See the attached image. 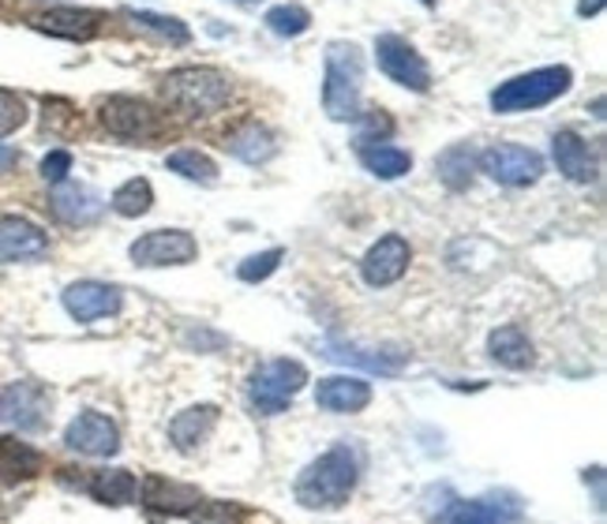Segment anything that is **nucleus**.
I'll list each match as a JSON object with an SVG mask.
<instances>
[{
    "instance_id": "obj_35",
    "label": "nucleus",
    "mask_w": 607,
    "mask_h": 524,
    "mask_svg": "<svg viewBox=\"0 0 607 524\" xmlns=\"http://www.w3.org/2000/svg\"><path fill=\"white\" fill-rule=\"evenodd\" d=\"M446 524H502V517L495 513V505H488V502H462L451 513V521H446Z\"/></svg>"
},
{
    "instance_id": "obj_16",
    "label": "nucleus",
    "mask_w": 607,
    "mask_h": 524,
    "mask_svg": "<svg viewBox=\"0 0 607 524\" xmlns=\"http://www.w3.org/2000/svg\"><path fill=\"white\" fill-rule=\"evenodd\" d=\"M53 214H57L61 221L68 225H90L101 218V210H106V199L95 192L90 184H61L57 192H53Z\"/></svg>"
},
{
    "instance_id": "obj_30",
    "label": "nucleus",
    "mask_w": 607,
    "mask_h": 524,
    "mask_svg": "<svg viewBox=\"0 0 607 524\" xmlns=\"http://www.w3.org/2000/svg\"><path fill=\"white\" fill-rule=\"evenodd\" d=\"M267 26L278 37H301L307 26H312V15H307V8L301 4H278L267 12Z\"/></svg>"
},
{
    "instance_id": "obj_11",
    "label": "nucleus",
    "mask_w": 607,
    "mask_h": 524,
    "mask_svg": "<svg viewBox=\"0 0 607 524\" xmlns=\"http://www.w3.org/2000/svg\"><path fill=\"white\" fill-rule=\"evenodd\" d=\"M409 259H413L409 240L398 237V232H390V237H382L368 248V255L360 259V274L371 288H387L409 270Z\"/></svg>"
},
{
    "instance_id": "obj_5",
    "label": "nucleus",
    "mask_w": 607,
    "mask_h": 524,
    "mask_svg": "<svg viewBox=\"0 0 607 524\" xmlns=\"http://www.w3.org/2000/svg\"><path fill=\"white\" fill-rule=\"evenodd\" d=\"M307 371L301 360H270L263 368L251 371L248 379V397L263 416H278L289 408V401L304 390Z\"/></svg>"
},
{
    "instance_id": "obj_39",
    "label": "nucleus",
    "mask_w": 607,
    "mask_h": 524,
    "mask_svg": "<svg viewBox=\"0 0 607 524\" xmlns=\"http://www.w3.org/2000/svg\"><path fill=\"white\" fill-rule=\"evenodd\" d=\"M237 4H256V0H237Z\"/></svg>"
},
{
    "instance_id": "obj_12",
    "label": "nucleus",
    "mask_w": 607,
    "mask_h": 524,
    "mask_svg": "<svg viewBox=\"0 0 607 524\" xmlns=\"http://www.w3.org/2000/svg\"><path fill=\"white\" fill-rule=\"evenodd\" d=\"M64 312L76 323H98L120 312V288L106 281H72L64 288Z\"/></svg>"
},
{
    "instance_id": "obj_2",
    "label": "nucleus",
    "mask_w": 607,
    "mask_h": 524,
    "mask_svg": "<svg viewBox=\"0 0 607 524\" xmlns=\"http://www.w3.org/2000/svg\"><path fill=\"white\" fill-rule=\"evenodd\" d=\"M364 94V56L353 42H330L323 61V109L330 120H357Z\"/></svg>"
},
{
    "instance_id": "obj_36",
    "label": "nucleus",
    "mask_w": 607,
    "mask_h": 524,
    "mask_svg": "<svg viewBox=\"0 0 607 524\" xmlns=\"http://www.w3.org/2000/svg\"><path fill=\"white\" fill-rule=\"evenodd\" d=\"M72 173V154L68 150H50V154L42 157V181L50 184H64Z\"/></svg>"
},
{
    "instance_id": "obj_24",
    "label": "nucleus",
    "mask_w": 607,
    "mask_h": 524,
    "mask_svg": "<svg viewBox=\"0 0 607 524\" xmlns=\"http://www.w3.org/2000/svg\"><path fill=\"white\" fill-rule=\"evenodd\" d=\"M87 491L106 505H128V502H136L139 483L128 468H101V472L90 476Z\"/></svg>"
},
{
    "instance_id": "obj_19",
    "label": "nucleus",
    "mask_w": 607,
    "mask_h": 524,
    "mask_svg": "<svg viewBox=\"0 0 607 524\" xmlns=\"http://www.w3.org/2000/svg\"><path fill=\"white\" fill-rule=\"evenodd\" d=\"M34 26L53 37H68V42H87V37L98 34L101 15L90 12V8H53L34 19Z\"/></svg>"
},
{
    "instance_id": "obj_7",
    "label": "nucleus",
    "mask_w": 607,
    "mask_h": 524,
    "mask_svg": "<svg viewBox=\"0 0 607 524\" xmlns=\"http://www.w3.org/2000/svg\"><path fill=\"white\" fill-rule=\"evenodd\" d=\"M376 61H379V72L387 75L390 83H398V87L416 90V94H424L432 87V68H427L424 56H420L401 34L376 37Z\"/></svg>"
},
{
    "instance_id": "obj_8",
    "label": "nucleus",
    "mask_w": 607,
    "mask_h": 524,
    "mask_svg": "<svg viewBox=\"0 0 607 524\" xmlns=\"http://www.w3.org/2000/svg\"><path fill=\"white\" fill-rule=\"evenodd\" d=\"M476 162H480V168L495 184H507V187H529L540 181V173H544V157H540L536 150L518 146V143H499V146L484 150Z\"/></svg>"
},
{
    "instance_id": "obj_29",
    "label": "nucleus",
    "mask_w": 607,
    "mask_h": 524,
    "mask_svg": "<svg viewBox=\"0 0 607 524\" xmlns=\"http://www.w3.org/2000/svg\"><path fill=\"white\" fill-rule=\"evenodd\" d=\"M154 203V187L151 181H143V176H132V181H124L113 192V210L120 218H143L147 210H151Z\"/></svg>"
},
{
    "instance_id": "obj_1",
    "label": "nucleus",
    "mask_w": 607,
    "mask_h": 524,
    "mask_svg": "<svg viewBox=\"0 0 607 524\" xmlns=\"http://www.w3.org/2000/svg\"><path fill=\"white\" fill-rule=\"evenodd\" d=\"M360 480V461L349 446H334L323 457H315L312 465L296 480V502L304 510H338L353 499Z\"/></svg>"
},
{
    "instance_id": "obj_40",
    "label": "nucleus",
    "mask_w": 607,
    "mask_h": 524,
    "mask_svg": "<svg viewBox=\"0 0 607 524\" xmlns=\"http://www.w3.org/2000/svg\"><path fill=\"white\" fill-rule=\"evenodd\" d=\"M424 4H438V0H424Z\"/></svg>"
},
{
    "instance_id": "obj_33",
    "label": "nucleus",
    "mask_w": 607,
    "mask_h": 524,
    "mask_svg": "<svg viewBox=\"0 0 607 524\" xmlns=\"http://www.w3.org/2000/svg\"><path fill=\"white\" fill-rule=\"evenodd\" d=\"M240 505H232V502H199L192 510V521L195 524H240Z\"/></svg>"
},
{
    "instance_id": "obj_10",
    "label": "nucleus",
    "mask_w": 607,
    "mask_h": 524,
    "mask_svg": "<svg viewBox=\"0 0 607 524\" xmlns=\"http://www.w3.org/2000/svg\"><path fill=\"white\" fill-rule=\"evenodd\" d=\"M64 446L87 457H113L120 449V427L101 412H79L68 427H64Z\"/></svg>"
},
{
    "instance_id": "obj_23",
    "label": "nucleus",
    "mask_w": 607,
    "mask_h": 524,
    "mask_svg": "<svg viewBox=\"0 0 607 524\" xmlns=\"http://www.w3.org/2000/svg\"><path fill=\"white\" fill-rule=\"evenodd\" d=\"M360 162L379 181H398V176H405L413 168V154L390 143H360Z\"/></svg>"
},
{
    "instance_id": "obj_22",
    "label": "nucleus",
    "mask_w": 607,
    "mask_h": 524,
    "mask_svg": "<svg viewBox=\"0 0 607 524\" xmlns=\"http://www.w3.org/2000/svg\"><path fill=\"white\" fill-rule=\"evenodd\" d=\"M143 502L165 513H192L203 499L188 483H173V480H162V476H151L143 487Z\"/></svg>"
},
{
    "instance_id": "obj_25",
    "label": "nucleus",
    "mask_w": 607,
    "mask_h": 524,
    "mask_svg": "<svg viewBox=\"0 0 607 524\" xmlns=\"http://www.w3.org/2000/svg\"><path fill=\"white\" fill-rule=\"evenodd\" d=\"M473 168H476V150L469 143H454L435 157L438 181H443L446 187H454V192H462V187L473 184Z\"/></svg>"
},
{
    "instance_id": "obj_26",
    "label": "nucleus",
    "mask_w": 607,
    "mask_h": 524,
    "mask_svg": "<svg viewBox=\"0 0 607 524\" xmlns=\"http://www.w3.org/2000/svg\"><path fill=\"white\" fill-rule=\"evenodd\" d=\"M42 472V454L20 438H0V476L4 480H31Z\"/></svg>"
},
{
    "instance_id": "obj_6",
    "label": "nucleus",
    "mask_w": 607,
    "mask_h": 524,
    "mask_svg": "<svg viewBox=\"0 0 607 524\" xmlns=\"http://www.w3.org/2000/svg\"><path fill=\"white\" fill-rule=\"evenodd\" d=\"M101 124L109 135L128 139V143H151L165 131L162 112L139 98H128V94H113L101 101Z\"/></svg>"
},
{
    "instance_id": "obj_14",
    "label": "nucleus",
    "mask_w": 607,
    "mask_h": 524,
    "mask_svg": "<svg viewBox=\"0 0 607 524\" xmlns=\"http://www.w3.org/2000/svg\"><path fill=\"white\" fill-rule=\"evenodd\" d=\"M45 251H50V240L34 221L20 218V214L0 218V262H31L42 259Z\"/></svg>"
},
{
    "instance_id": "obj_28",
    "label": "nucleus",
    "mask_w": 607,
    "mask_h": 524,
    "mask_svg": "<svg viewBox=\"0 0 607 524\" xmlns=\"http://www.w3.org/2000/svg\"><path fill=\"white\" fill-rule=\"evenodd\" d=\"M165 165H170V173L184 176V181L192 184H203V187L218 184V165H214L207 154H199V150H176V154L165 157Z\"/></svg>"
},
{
    "instance_id": "obj_17",
    "label": "nucleus",
    "mask_w": 607,
    "mask_h": 524,
    "mask_svg": "<svg viewBox=\"0 0 607 524\" xmlns=\"http://www.w3.org/2000/svg\"><path fill=\"white\" fill-rule=\"evenodd\" d=\"M315 405L326 412H360L371 405V386L357 374H334L315 390Z\"/></svg>"
},
{
    "instance_id": "obj_3",
    "label": "nucleus",
    "mask_w": 607,
    "mask_h": 524,
    "mask_svg": "<svg viewBox=\"0 0 607 524\" xmlns=\"http://www.w3.org/2000/svg\"><path fill=\"white\" fill-rule=\"evenodd\" d=\"M162 98L184 117H210L229 106L232 83L218 68H176L162 79Z\"/></svg>"
},
{
    "instance_id": "obj_21",
    "label": "nucleus",
    "mask_w": 607,
    "mask_h": 524,
    "mask_svg": "<svg viewBox=\"0 0 607 524\" xmlns=\"http://www.w3.org/2000/svg\"><path fill=\"white\" fill-rule=\"evenodd\" d=\"M229 154L232 157H240V162H248V165H263L274 157V131L263 128V124H256V120H248V124H240L237 131L229 135Z\"/></svg>"
},
{
    "instance_id": "obj_4",
    "label": "nucleus",
    "mask_w": 607,
    "mask_h": 524,
    "mask_svg": "<svg viewBox=\"0 0 607 524\" xmlns=\"http://www.w3.org/2000/svg\"><path fill=\"white\" fill-rule=\"evenodd\" d=\"M574 83V72L566 64H551V68H536L525 75H513L499 90H491V109L495 112H529L540 106H551L563 98Z\"/></svg>"
},
{
    "instance_id": "obj_38",
    "label": "nucleus",
    "mask_w": 607,
    "mask_h": 524,
    "mask_svg": "<svg viewBox=\"0 0 607 524\" xmlns=\"http://www.w3.org/2000/svg\"><path fill=\"white\" fill-rule=\"evenodd\" d=\"M604 8V0H582V4H577V15H596Z\"/></svg>"
},
{
    "instance_id": "obj_37",
    "label": "nucleus",
    "mask_w": 607,
    "mask_h": 524,
    "mask_svg": "<svg viewBox=\"0 0 607 524\" xmlns=\"http://www.w3.org/2000/svg\"><path fill=\"white\" fill-rule=\"evenodd\" d=\"M15 157H20V154H15L12 146H4V143H0V173H8V168L15 165Z\"/></svg>"
},
{
    "instance_id": "obj_34",
    "label": "nucleus",
    "mask_w": 607,
    "mask_h": 524,
    "mask_svg": "<svg viewBox=\"0 0 607 524\" xmlns=\"http://www.w3.org/2000/svg\"><path fill=\"white\" fill-rule=\"evenodd\" d=\"M26 124V106L20 94L0 90V135H12L15 128Z\"/></svg>"
},
{
    "instance_id": "obj_27",
    "label": "nucleus",
    "mask_w": 607,
    "mask_h": 524,
    "mask_svg": "<svg viewBox=\"0 0 607 524\" xmlns=\"http://www.w3.org/2000/svg\"><path fill=\"white\" fill-rule=\"evenodd\" d=\"M124 19L136 26V31L154 34L158 42H170V45H188V42H192V31L181 23V19H173V15H158V12H136V8H128Z\"/></svg>"
},
{
    "instance_id": "obj_18",
    "label": "nucleus",
    "mask_w": 607,
    "mask_h": 524,
    "mask_svg": "<svg viewBox=\"0 0 607 524\" xmlns=\"http://www.w3.org/2000/svg\"><path fill=\"white\" fill-rule=\"evenodd\" d=\"M214 424H218V408L214 405H192L184 412H176L170 419V443L181 449V454H192L210 438Z\"/></svg>"
},
{
    "instance_id": "obj_20",
    "label": "nucleus",
    "mask_w": 607,
    "mask_h": 524,
    "mask_svg": "<svg viewBox=\"0 0 607 524\" xmlns=\"http://www.w3.org/2000/svg\"><path fill=\"white\" fill-rule=\"evenodd\" d=\"M488 352L495 363H502V368L510 371H525L532 368V360H536L529 334L521 330V326H499V330L488 337Z\"/></svg>"
},
{
    "instance_id": "obj_9",
    "label": "nucleus",
    "mask_w": 607,
    "mask_h": 524,
    "mask_svg": "<svg viewBox=\"0 0 607 524\" xmlns=\"http://www.w3.org/2000/svg\"><path fill=\"white\" fill-rule=\"evenodd\" d=\"M128 255H132L136 266H188L199 255V243L184 229H154L143 232Z\"/></svg>"
},
{
    "instance_id": "obj_13",
    "label": "nucleus",
    "mask_w": 607,
    "mask_h": 524,
    "mask_svg": "<svg viewBox=\"0 0 607 524\" xmlns=\"http://www.w3.org/2000/svg\"><path fill=\"white\" fill-rule=\"evenodd\" d=\"M45 412H50V393L39 382H12L0 393V419H8L20 430H39L45 424Z\"/></svg>"
},
{
    "instance_id": "obj_31",
    "label": "nucleus",
    "mask_w": 607,
    "mask_h": 524,
    "mask_svg": "<svg viewBox=\"0 0 607 524\" xmlns=\"http://www.w3.org/2000/svg\"><path fill=\"white\" fill-rule=\"evenodd\" d=\"M330 356L342 363H360V368L379 371V374H401V368H405V356H382V352L368 356L364 349H345V345H334Z\"/></svg>"
},
{
    "instance_id": "obj_32",
    "label": "nucleus",
    "mask_w": 607,
    "mask_h": 524,
    "mask_svg": "<svg viewBox=\"0 0 607 524\" xmlns=\"http://www.w3.org/2000/svg\"><path fill=\"white\" fill-rule=\"evenodd\" d=\"M282 259H285L282 248H270V251H263V255H251V259L240 262L237 277L248 281V285H256V281H267L278 266H282Z\"/></svg>"
},
{
    "instance_id": "obj_15",
    "label": "nucleus",
    "mask_w": 607,
    "mask_h": 524,
    "mask_svg": "<svg viewBox=\"0 0 607 524\" xmlns=\"http://www.w3.org/2000/svg\"><path fill=\"white\" fill-rule=\"evenodd\" d=\"M551 157H555L559 173H563L570 184L596 181V157L577 131H559V135L551 139Z\"/></svg>"
}]
</instances>
